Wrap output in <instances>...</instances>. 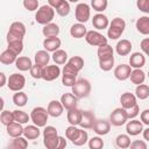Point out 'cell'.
Returning a JSON list of instances; mask_svg holds the SVG:
<instances>
[{
  "label": "cell",
  "instance_id": "cell-1",
  "mask_svg": "<svg viewBox=\"0 0 149 149\" xmlns=\"http://www.w3.org/2000/svg\"><path fill=\"white\" fill-rule=\"evenodd\" d=\"M59 136L54 126H45L43 129V144L48 149H57Z\"/></svg>",
  "mask_w": 149,
  "mask_h": 149
},
{
  "label": "cell",
  "instance_id": "cell-2",
  "mask_svg": "<svg viewBox=\"0 0 149 149\" xmlns=\"http://www.w3.org/2000/svg\"><path fill=\"white\" fill-rule=\"evenodd\" d=\"M54 16H55V8H52L50 5H43L37 9L35 14V20L37 23L45 26L52 21Z\"/></svg>",
  "mask_w": 149,
  "mask_h": 149
},
{
  "label": "cell",
  "instance_id": "cell-3",
  "mask_svg": "<svg viewBox=\"0 0 149 149\" xmlns=\"http://www.w3.org/2000/svg\"><path fill=\"white\" fill-rule=\"evenodd\" d=\"M126 28V22L121 17H115L112 20V22L109 23L108 30H107V36L111 40H118L125 31Z\"/></svg>",
  "mask_w": 149,
  "mask_h": 149
},
{
  "label": "cell",
  "instance_id": "cell-4",
  "mask_svg": "<svg viewBox=\"0 0 149 149\" xmlns=\"http://www.w3.org/2000/svg\"><path fill=\"white\" fill-rule=\"evenodd\" d=\"M26 35V26L20 22V21H15L9 26V30L7 33V42H13V41H19V40H23Z\"/></svg>",
  "mask_w": 149,
  "mask_h": 149
},
{
  "label": "cell",
  "instance_id": "cell-5",
  "mask_svg": "<svg viewBox=\"0 0 149 149\" xmlns=\"http://www.w3.org/2000/svg\"><path fill=\"white\" fill-rule=\"evenodd\" d=\"M72 93L78 98V99H83L90 95L91 93V84L87 79L85 78H80L76 81V84L72 86Z\"/></svg>",
  "mask_w": 149,
  "mask_h": 149
},
{
  "label": "cell",
  "instance_id": "cell-6",
  "mask_svg": "<svg viewBox=\"0 0 149 149\" xmlns=\"http://www.w3.org/2000/svg\"><path fill=\"white\" fill-rule=\"evenodd\" d=\"M48 118H49L48 109H45L44 107H41V106L33 108V111L30 113V120L33 121L34 125H36L38 127H45Z\"/></svg>",
  "mask_w": 149,
  "mask_h": 149
},
{
  "label": "cell",
  "instance_id": "cell-7",
  "mask_svg": "<svg viewBox=\"0 0 149 149\" xmlns=\"http://www.w3.org/2000/svg\"><path fill=\"white\" fill-rule=\"evenodd\" d=\"M24 85H26V78L23 74L13 73L7 79V86L10 91H14V92L21 91L24 87Z\"/></svg>",
  "mask_w": 149,
  "mask_h": 149
},
{
  "label": "cell",
  "instance_id": "cell-8",
  "mask_svg": "<svg viewBox=\"0 0 149 149\" xmlns=\"http://www.w3.org/2000/svg\"><path fill=\"white\" fill-rule=\"evenodd\" d=\"M128 120V115H127V109H125L123 107L121 108H115L112 113H111V116H109V122L113 125V126H122L127 122Z\"/></svg>",
  "mask_w": 149,
  "mask_h": 149
},
{
  "label": "cell",
  "instance_id": "cell-9",
  "mask_svg": "<svg viewBox=\"0 0 149 149\" xmlns=\"http://www.w3.org/2000/svg\"><path fill=\"white\" fill-rule=\"evenodd\" d=\"M74 16H76V20L80 23L87 22L91 16L90 6L87 3H78L74 9Z\"/></svg>",
  "mask_w": 149,
  "mask_h": 149
},
{
  "label": "cell",
  "instance_id": "cell-10",
  "mask_svg": "<svg viewBox=\"0 0 149 149\" xmlns=\"http://www.w3.org/2000/svg\"><path fill=\"white\" fill-rule=\"evenodd\" d=\"M85 41L90 45H94V47H99L101 44L107 43V38L102 34H100L99 31H97V30H90V31H87L86 35H85Z\"/></svg>",
  "mask_w": 149,
  "mask_h": 149
},
{
  "label": "cell",
  "instance_id": "cell-11",
  "mask_svg": "<svg viewBox=\"0 0 149 149\" xmlns=\"http://www.w3.org/2000/svg\"><path fill=\"white\" fill-rule=\"evenodd\" d=\"M61 76V69L59 66L56 65H47L43 66L42 70V79L47 80V81H52L55 79H57Z\"/></svg>",
  "mask_w": 149,
  "mask_h": 149
},
{
  "label": "cell",
  "instance_id": "cell-12",
  "mask_svg": "<svg viewBox=\"0 0 149 149\" xmlns=\"http://www.w3.org/2000/svg\"><path fill=\"white\" fill-rule=\"evenodd\" d=\"M95 121L97 119L92 111H83V116H81V121L79 126L84 129H92Z\"/></svg>",
  "mask_w": 149,
  "mask_h": 149
},
{
  "label": "cell",
  "instance_id": "cell-13",
  "mask_svg": "<svg viewBox=\"0 0 149 149\" xmlns=\"http://www.w3.org/2000/svg\"><path fill=\"white\" fill-rule=\"evenodd\" d=\"M126 130H127V134H128V135H130V136H136V135H139L140 133L143 132V123H142V121H140V120L133 119V120H130V121L127 122Z\"/></svg>",
  "mask_w": 149,
  "mask_h": 149
},
{
  "label": "cell",
  "instance_id": "cell-14",
  "mask_svg": "<svg viewBox=\"0 0 149 149\" xmlns=\"http://www.w3.org/2000/svg\"><path fill=\"white\" fill-rule=\"evenodd\" d=\"M132 72V66L127 64H120L114 69V76L118 80H126L129 78Z\"/></svg>",
  "mask_w": 149,
  "mask_h": 149
},
{
  "label": "cell",
  "instance_id": "cell-15",
  "mask_svg": "<svg viewBox=\"0 0 149 149\" xmlns=\"http://www.w3.org/2000/svg\"><path fill=\"white\" fill-rule=\"evenodd\" d=\"M48 113L50 116L52 118H58L63 114V109H64V106L62 105L61 101L58 100H51L49 104H48Z\"/></svg>",
  "mask_w": 149,
  "mask_h": 149
},
{
  "label": "cell",
  "instance_id": "cell-16",
  "mask_svg": "<svg viewBox=\"0 0 149 149\" xmlns=\"http://www.w3.org/2000/svg\"><path fill=\"white\" fill-rule=\"evenodd\" d=\"M92 26L98 30H102L109 26L108 17L106 15H104L102 13H98L92 19Z\"/></svg>",
  "mask_w": 149,
  "mask_h": 149
},
{
  "label": "cell",
  "instance_id": "cell-17",
  "mask_svg": "<svg viewBox=\"0 0 149 149\" xmlns=\"http://www.w3.org/2000/svg\"><path fill=\"white\" fill-rule=\"evenodd\" d=\"M61 102L64 106L65 109H72L77 107V102H78V98L73 94V93H64L61 97Z\"/></svg>",
  "mask_w": 149,
  "mask_h": 149
},
{
  "label": "cell",
  "instance_id": "cell-18",
  "mask_svg": "<svg viewBox=\"0 0 149 149\" xmlns=\"http://www.w3.org/2000/svg\"><path fill=\"white\" fill-rule=\"evenodd\" d=\"M92 129L98 135H107L111 130V122H108L107 120H97Z\"/></svg>",
  "mask_w": 149,
  "mask_h": 149
},
{
  "label": "cell",
  "instance_id": "cell-19",
  "mask_svg": "<svg viewBox=\"0 0 149 149\" xmlns=\"http://www.w3.org/2000/svg\"><path fill=\"white\" fill-rule=\"evenodd\" d=\"M62 42L61 40L57 37V36H54V37H45L44 41H43V48L49 51V52H54L56 50L59 49Z\"/></svg>",
  "mask_w": 149,
  "mask_h": 149
},
{
  "label": "cell",
  "instance_id": "cell-20",
  "mask_svg": "<svg viewBox=\"0 0 149 149\" xmlns=\"http://www.w3.org/2000/svg\"><path fill=\"white\" fill-rule=\"evenodd\" d=\"M81 116H83V111L81 109H78L77 107L72 108V109H68L66 119H68V122L70 125H73V126L79 125L80 121H81Z\"/></svg>",
  "mask_w": 149,
  "mask_h": 149
},
{
  "label": "cell",
  "instance_id": "cell-21",
  "mask_svg": "<svg viewBox=\"0 0 149 149\" xmlns=\"http://www.w3.org/2000/svg\"><path fill=\"white\" fill-rule=\"evenodd\" d=\"M120 102L125 109H128V108H130L137 104L136 102V95L130 93V92H125L120 97Z\"/></svg>",
  "mask_w": 149,
  "mask_h": 149
},
{
  "label": "cell",
  "instance_id": "cell-22",
  "mask_svg": "<svg viewBox=\"0 0 149 149\" xmlns=\"http://www.w3.org/2000/svg\"><path fill=\"white\" fill-rule=\"evenodd\" d=\"M146 64V57L141 52H133L129 57V65L134 69H141Z\"/></svg>",
  "mask_w": 149,
  "mask_h": 149
},
{
  "label": "cell",
  "instance_id": "cell-23",
  "mask_svg": "<svg viewBox=\"0 0 149 149\" xmlns=\"http://www.w3.org/2000/svg\"><path fill=\"white\" fill-rule=\"evenodd\" d=\"M132 43L130 41L128 40H121L116 43V47H115V50H116V54L120 55V56H127L128 54H130L132 51Z\"/></svg>",
  "mask_w": 149,
  "mask_h": 149
},
{
  "label": "cell",
  "instance_id": "cell-24",
  "mask_svg": "<svg viewBox=\"0 0 149 149\" xmlns=\"http://www.w3.org/2000/svg\"><path fill=\"white\" fill-rule=\"evenodd\" d=\"M87 30H86V27L84 26V23H74L71 26L70 28V35L74 38H81V37H85Z\"/></svg>",
  "mask_w": 149,
  "mask_h": 149
},
{
  "label": "cell",
  "instance_id": "cell-25",
  "mask_svg": "<svg viewBox=\"0 0 149 149\" xmlns=\"http://www.w3.org/2000/svg\"><path fill=\"white\" fill-rule=\"evenodd\" d=\"M22 123L20 122H16V121H13L12 123H9L7 126V134L10 136V137H17V136H21L23 135V127L21 126Z\"/></svg>",
  "mask_w": 149,
  "mask_h": 149
},
{
  "label": "cell",
  "instance_id": "cell-26",
  "mask_svg": "<svg viewBox=\"0 0 149 149\" xmlns=\"http://www.w3.org/2000/svg\"><path fill=\"white\" fill-rule=\"evenodd\" d=\"M15 66H16V69L20 70V71H28V70L31 69L33 62H31V59H30L29 57H27V56H20V57H17L16 61H15Z\"/></svg>",
  "mask_w": 149,
  "mask_h": 149
},
{
  "label": "cell",
  "instance_id": "cell-27",
  "mask_svg": "<svg viewBox=\"0 0 149 149\" xmlns=\"http://www.w3.org/2000/svg\"><path fill=\"white\" fill-rule=\"evenodd\" d=\"M97 54H98V58H99V61L111 58V57H113V48H112L109 44H107V43L101 44V45L98 47V51H97Z\"/></svg>",
  "mask_w": 149,
  "mask_h": 149
},
{
  "label": "cell",
  "instance_id": "cell-28",
  "mask_svg": "<svg viewBox=\"0 0 149 149\" xmlns=\"http://www.w3.org/2000/svg\"><path fill=\"white\" fill-rule=\"evenodd\" d=\"M136 29L142 35H149V16H141L136 20Z\"/></svg>",
  "mask_w": 149,
  "mask_h": 149
},
{
  "label": "cell",
  "instance_id": "cell-29",
  "mask_svg": "<svg viewBox=\"0 0 149 149\" xmlns=\"http://www.w3.org/2000/svg\"><path fill=\"white\" fill-rule=\"evenodd\" d=\"M35 63L41 65V66H47L49 61H50V55H49V51H47L45 49L44 50H38L36 54H35Z\"/></svg>",
  "mask_w": 149,
  "mask_h": 149
},
{
  "label": "cell",
  "instance_id": "cell-30",
  "mask_svg": "<svg viewBox=\"0 0 149 149\" xmlns=\"http://www.w3.org/2000/svg\"><path fill=\"white\" fill-rule=\"evenodd\" d=\"M38 128L40 127L36 126V125H29V126L24 127V129H23V136L27 137L28 140H35V139H37L40 136V134H41V132H40Z\"/></svg>",
  "mask_w": 149,
  "mask_h": 149
},
{
  "label": "cell",
  "instance_id": "cell-31",
  "mask_svg": "<svg viewBox=\"0 0 149 149\" xmlns=\"http://www.w3.org/2000/svg\"><path fill=\"white\" fill-rule=\"evenodd\" d=\"M42 33H43V35H44L45 37L58 36V34H59V27H58V24L50 22V23H48V24H45V26L43 27Z\"/></svg>",
  "mask_w": 149,
  "mask_h": 149
},
{
  "label": "cell",
  "instance_id": "cell-32",
  "mask_svg": "<svg viewBox=\"0 0 149 149\" xmlns=\"http://www.w3.org/2000/svg\"><path fill=\"white\" fill-rule=\"evenodd\" d=\"M16 58H17V55L15 52H13L12 50H9V49H6L0 55V62L2 64H6V65H9L12 63H15Z\"/></svg>",
  "mask_w": 149,
  "mask_h": 149
},
{
  "label": "cell",
  "instance_id": "cell-33",
  "mask_svg": "<svg viewBox=\"0 0 149 149\" xmlns=\"http://www.w3.org/2000/svg\"><path fill=\"white\" fill-rule=\"evenodd\" d=\"M129 78L133 84L140 85V84H143V81L146 79V73L141 69H134V70H132Z\"/></svg>",
  "mask_w": 149,
  "mask_h": 149
},
{
  "label": "cell",
  "instance_id": "cell-34",
  "mask_svg": "<svg viewBox=\"0 0 149 149\" xmlns=\"http://www.w3.org/2000/svg\"><path fill=\"white\" fill-rule=\"evenodd\" d=\"M52 61L57 65L65 64L68 62V54H66V51L65 50H62V49H58V50L54 51L52 52Z\"/></svg>",
  "mask_w": 149,
  "mask_h": 149
},
{
  "label": "cell",
  "instance_id": "cell-35",
  "mask_svg": "<svg viewBox=\"0 0 149 149\" xmlns=\"http://www.w3.org/2000/svg\"><path fill=\"white\" fill-rule=\"evenodd\" d=\"M27 140H28L27 137H22V136L14 137V140L9 144V148H12V149H26L28 147Z\"/></svg>",
  "mask_w": 149,
  "mask_h": 149
},
{
  "label": "cell",
  "instance_id": "cell-36",
  "mask_svg": "<svg viewBox=\"0 0 149 149\" xmlns=\"http://www.w3.org/2000/svg\"><path fill=\"white\" fill-rule=\"evenodd\" d=\"M135 95L136 98H139L140 100H144L149 97V86L147 84H140L136 85L135 88Z\"/></svg>",
  "mask_w": 149,
  "mask_h": 149
},
{
  "label": "cell",
  "instance_id": "cell-37",
  "mask_svg": "<svg viewBox=\"0 0 149 149\" xmlns=\"http://www.w3.org/2000/svg\"><path fill=\"white\" fill-rule=\"evenodd\" d=\"M27 101H28V97H27V94H26L24 92L17 91L16 93H14V95H13V102H14L16 106L23 107V106H26Z\"/></svg>",
  "mask_w": 149,
  "mask_h": 149
},
{
  "label": "cell",
  "instance_id": "cell-38",
  "mask_svg": "<svg viewBox=\"0 0 149 149\" xmlns=\"http://www.w3.org/2000/svg\"><path fill=\"white\" fill-rule=\"evenodd\" d=\"M115 143L119 148H122V149H126V148H129L130 147V137L129 135H126V134H120L116 136L115 139Z\"/></svg>",
  "mask_w": 149,
  "mask_h": 149
},
{
  "label": "cell",
  "instance_id": "cell-39",
  "mask_svg": "<svg viewBox=\"0 0 149 149\" xmlns=\"http://www.w3.org/2000/svg\"><path fill=\"white\" fill-rule=\"evenodd\" d=\"M13 115H14V120L16 122H20V123H27L30 119V115H28L26 112L20 111V109L13 111Z\"/></svg>",
  "mask_w": 149,
  "mask_h": 149
},
{
  "label": "cell",
  "instance_id": "cell-40",
  "mask_svg": "<svg viewBox=\"0 0 149 149\" xmlns=\"http://www.w3.org/2000/svg\"><path fill=\"white\" fill-rule=\"evenodd\" d=\"M0 121L3 126H8L9 123H12L14 120V115H13V112H9V111H6V109H2L1 114H0Z\"/></svg>",
  "mask_w": 149,
  "mask_h": 149
},
{
  "label": "cell",
  "instance_id": "cell-41",
  "mask_svg": "<svg viewBox=\"0 0 149 149\" xmlns=\"http://www.w3.org/2000/svg\"><path fill=\"white\" fill-rule=\"evenodd\" d=\"M79 132H80L79 128H77L76 126L71 125V126H69V127L65 129V136H66L68 140H70V141L72 142L73 140L77 139V136L79 135Z\"/></svg>",
  "mask_w": 149,
  "mask_h": 149
},
{
  "label": "cell",
  "instance_id": "cell-42",
  "mask_svg": "<svg viewBox=\"0 0 149 149\" xmlns=\"http://www.w3.org/2000/svg\"><path fill=\"white\" fill-rule=\"evenodd\" d=\"M7 49L12 50L13 52H15V54L19 56V55L22 52V50H23V42H22V40L9 42V43H8V47H7Z\"/></svg>",
  "mask_w": 149,
  "mask_h": 149
},
{
  "label": "cell",
  "instance_id": "cell-43",
  "mask_svg": "<svg viewBox=\"0 0 149 149\" xmlns=\"http://www.w3.org/2000/svg\"><path fill=\"white\" fill-rule=\"evenodd\" d=\"M87 141H88V134H87V132H86V130H84V129H80L79 135L77 136V139H76V140H73V141H72V143H73L74 146L80 147V146H84Z\"/></svg>",
  "mask_w": 149,
  "mask_h": 149
},
{
  "label": "cell",
  "instance_id": "cell-44",
  "mask_svg": "<svg viewBox=\"0 0 149 149\" xmlns=\"http://www.w3.org/2000/svg\"><path fill=\"white\" fill-rule=\"evenodd\" d=\"M91 6L94 10L97 12H104L107 6H108V1L107 0H91Z\"/></svg>",
  "mask_w": 149,
  "mask_h": 149
},
{
  "label": "cell",
  "instance_id": "cell-45",
  "mask_svg": "<svg viewBox=\"0 0 149 149\" xmlns=\"http://www.w3.org/2000/svg\"><path fill=\"white\" fill-rule=\"evenodd\" d=\"M68 63H69L70 65H72L74 69H77L78 71H80V70L84 68V59H83L80 56H73V57H71V58L68 61Z\"/></svg>",
  "mask_w": 149,
  "mask_h": 149
},
{
  "label": "cell",
  "instance_id": "cell-46",
  "mask_svg": "<svg viewBox=\"0 0 149 149\" xmlns=\"http://www.w3.org/2000/svg\"><path fill=\"white\" fill-rule=\"evenodd\" d=\"M114 66V56L107 59H101L99 61V68L102 71H109L112 70V68Z\"/></svg>",
  "mask_w": 149,
  "mask_h": 149
},
{
  "label": "cell",
  "instance_id": "cell-47",
  "mask_svg": "<svg viewBox=\"0 0 149 149\" xmlns=\"http://www.w3.org/2000/svg\"><path fill=\"white\" fill-rule=\"evenodd\" d=\"M78 70L77 69H74L72 65H70L68 62L65 63V65H64V68H63V71H62V76H68V77H77V74H78Z\"/></svg>",
  "mask_w": 149,
  "mask_h": 149
},
{
  "label": "cell",
  "instance_id": "cell-48",
  "mask_svg": "<svg viewBox=\"0 0 149 149\" xmlns=\"http://www.w3.org/2000/svg\"><path fill=\"white\" fill-rule=\"evenodd\" d=\"M88 147L91 149H101L104 147V141L99 136H93L91 140H88Z\"/></svg>",
  "mask_w": 149,
  "mask_h": 149
},
{
  "label": "cell",
  "instance_id": "cell-49",
  "mask_svg": "<svg viewBox=\"0 0 149 149\" xmlns=\"http://www.w3.org/2000/svg\"><path fill=\"white\" fill-rule=\"evenodd\" d=\"M42 70H43V66H41V65H38V64L35 63V64L31 66V69H30L29 71H30V74H31L33 78H35V79H41V78H42Z\"/></svg>",
  "mask_w": 149,
  "mask_h": 149
},
{
  "label": "cell",
  "instance_id": "cell-50",
  "mask_svg": "<svg viewBox=\"0 0 149 149\" xmlns=\"http://www.w3.org/2000/svg\"><path fill=\"white\" fill-rule=\"evenodd\" d=\"M56 12H57V14L61 15V16H66V15L70 13V3L65 0L58 8H56Z\"/></svg>",
  "mask_w": 149,
  "mask_h": 149
},
{
  "label": "cell",
  "instance_id": "cell-51",
  "mask_svg": "<svg viewBox=\"0 0 149 149\" xmlns=\"http://www.w3.org/2000/svg\"><path fill=\"white\" fill-rule=\"evenodd\" d=\"M23 7L27 10H36L38 9V0H23Z\"/></svg>",
  "mask_w": 149,
  "mask_h": 149
},
{
  "label": "cell",
  "instance_id": "cell-52",
  "mask_svg": "<svg viewBox=\"0 0 149 149\" xmlns=\"http://www.w3.org/2000/svg\"><path fill=\"white\" fill-rule=\"evenodd\" d=\"M136 6L141 12L149 14V0H137Z\"/></svg>",
  "mask_w": 149,
  "mask_h": 149
},
{
  "label": "cell",
  "instance_id": "cell-53",
  "mask_svg": "<svg viewBox=\"0 0 149 149\" xmlns=\"http://www.w3.org/2000/svg\"><path fill=\"white\" fill-rule=\"evenodd\" d=\"M77 81V77H68V76H62V84L64 86L72 87Z\"/></svg>",
  "mask_w": 149,
  "mask_h": 149
},
{
  "label": "cell",
  "instance_id": "cell-54",
  "mask_svg": "<svg viewBox=\"0 0 149 149\" xmlns=\"http://www.w3.org/2000/svg\"><path fill=\"white\" fill-rule=\"evenodd\" d=\"M139 113H140V107H139V105H137V104H136L135 106H133V107H130V108H128V109H127L128 119H134L135 116H137V115H139Z\"/></svg>",
  "mask_w": 149,
  "mask_h": 149
},
{
  "label": "cell",
  "instance_id": "cell-55",
  "mask_svg": "<svg viewBox=\"0 0 149 149\" xmlns=\"http://www.w3.org/2000/svg\"><path fill=\"white\" fill-rule=\"evenodd\" d=\"M130 148L132 149H146L147 148V143L140 140H135L130 143Z\"/></svg>",
  "mask_w": 149,
  "mask_h": 149
},
{
  "label": "cell",
  "instance_id": "cell-56",
  "mask_svg": "<svg viewBox=\"0 0 149 149\" xmlns=\"http://www.w3.org/2000/svg\"><path fill=\"white\" fill-rule=\"evenodd\" d=\"M141 49H142V51L147 55V56H149V37H146V38H143L142 41H141Z\"/></svg>",
  "mask_w": 149,
  "mask_h": 149
},
{
  "label": "cell",
  "instance_id": "cell-57",
  "mask_svg": "<svg viewBox=\"0 0 149 149\" xmlns=\"http://www.w3.org/2000/svg\"><path fill=\"white\" fill-rule=\"evenodd\" d=\"M141 121L142 123L149 126V109H144L143 112H141Z\"/></svg>",
  "mask_w": 149,
  "mask_h": 149
},
{
  "label": "cell",
  "instance_id": "cell-58",
  "mask_svg": "<svg viewBox=\"0 0 149 149\" xmlns=\"http://www.w3.org/2000/svg\"><path fill=\"white\" fill-rule=\"evenodd\" d=\"M65 0H48V5H50L52 8H58Z\"/></svg>",
  "mask_w": 149,
  "mask_h": 149
},
{
  "label": "cell",
  "instance_id": "cell-59",
  "mask_svg": "<svg viewBox=\"0 0 149 149\" xmlns=\"http://www.w3.org/2000/svg\"><path fill=\"white\" fill-rule=\"evenodd\" d=\"M65 147H66V140L63 136H59V142H58L57 149H62V148H65Z\"/></svg>",
  "mask_w": 149,
  "mask_h": 149
},
{
  "label": "cell",
  "instance_id": "cell-60",
  "mask_svg": "<svg viewBox=\"0 0 149 149\" xmlns=\"http://www.w3.org/2000/svg\"><path fill=\"white\" fill-rule=\"evenodd\" d=\"M143 139L146 140V141H149V127L148 128H146V129H143Z\"/></svg>",
  "mask_w": 149,
  "mask_h": 149
},
{
  "label": "cell",
  "instance_id": "cell-61",
  "mask_svg": "<svg viewBox=\"0 0 149 149\" xmlns=\"http://www.w3.org/2000/svg\"><path fill=\"white\" fill-rule=\"evenodd\" d=\"M0 78H1V81H0V86L2 87L5 84H6V76L3 72H0Z\"/></svg>",
  "mask_w": 149,
  "mask_h": 149
},
{
  "label": "cell",
  "instance_id": "cell-62",
  "mask_svg": "<svg viewBox=\"0 0 149 149\" xmlns=\"http://www.w3.org/2000/svg\"><path fill=\"white\" fill-rule=\"evenodd\" d=\"M69 1H70V2H78L79 0H69Z\"/></svg>",
  "mask_w": 149,
  "mask_h": 149
},
{
  "label": "cell",
  "instance_id": "cell-63",
  "mask_svg": "<svg viewBox=\"0 0 149 149\" xmlns=\"http://www.w3.org/2000/svg\"><path fill=\"white\" fill-rule=\"evenodd\" d=\"M148 77H149V71H148Z\"/></svg>",
  "mask_w": 149,
  "mask_h": 149
}]
</instances>
